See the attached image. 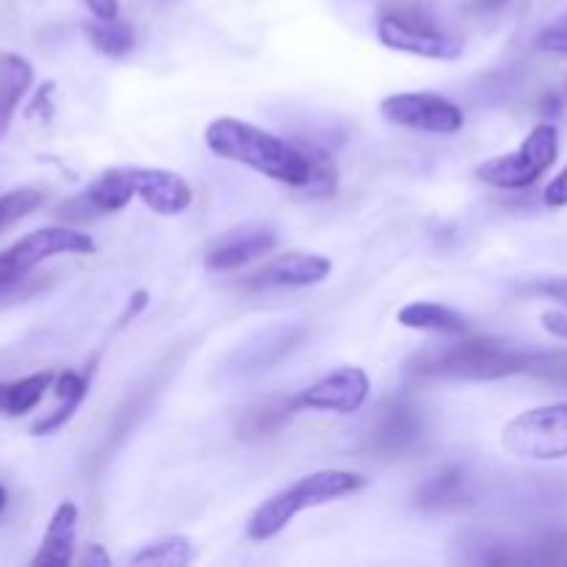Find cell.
Instances as JSON below:
<instances>
[{
	"label": "cell",
	"instance_id": "1",
	"mask_svg": "<svg viewBox=\"0 0 567 567\" xmlns=\"http://www.w3.org/2000/svg\"><path fill=\"white\" fill-rule=\"evenodd\" d=\"M413 377L430 380H476L491 382L504 377H540V380L567 382V352H540L524 349L504 338H460V341L430 347L408 363Z\"/></svg>",
	"mask_w": 567,
	"mask_h": 567
},
{
	"label": "cell",
	"instance_id": "2",
	"mask_svg": "<svg viewBox=\"0 0 567 567\" xmlns=\"http://www.w3.org/2000/svg\"><path fill=\"white\" fill-rule=\"evenodd\" d=\"M205 144L216 158L233 161V164L249 166L269 181L286 183L299 188L313 177V161H310L308 144H293L252 122L236 120V116H219L205 127Z\"/></svg>",
	"mask_w": 567,
	"mask_h": 567
},
{
	"label": "cell",
	"instance_id": "3",
	"mask_svg": "<svg viewBox=\"0 0 567 567\" xmlns=\"http://www.w3.org/2000/svg\"><path fill=\"white\" fill-rule=\"evenodd\" d=\"M369 485L363 474H354V471H341V468H324L313 471V474L302 476L293 485L282 487L280 493L266 498L247 520V535L249 540H271V537L280 535L299 513L313 507H324V504L338 502V498H347L360 493Z\"/></svg>",
	"mask_w": 567,
	"mask_h": 567
},
{
	"label": "cell",
	"instance_id": "4",
	"mask_svg": "<svg viewBox=\"0 0 567 567\" xmlns=\"http://www.w3.org/2000/svg\"><path fill=\"white\" fill-rule=\"evenodd\" d=\"M559 155V131L548 122L532 127L529 136L520 142V147L515 153L496 155V158L485 161L476 169V177L485 181L487 186L502 188V192H520V188H529L546 175V169H551L557 164Z\"/></svg>",
	"mask_w": 567,
	"mask_h": 567
},
{
	"label": "cell",
	"instance_id": "5",
	"mask_svg": "<svg viewBox=\"0 0 567 567\" xmlns=\"http://www.w3.org/2000/svg\"><path fill=\"white\" fill-rule=\"evenodd\" d=\"M94 249L97 247L86 233L59 225L39 227V230L28 233L0 252V291L14 288L37 266L55 258V255H92Z\"/></svg>",
	"mask_w": 567,
	"mask_h": 567
},
{
	"label": "cell",
	"instance_id": "6",
	"mask_svg": "<svg viewBox=\"0 0 567 567\" xmlns=\"http://www.w3.org/2000/svg\"><path fill=\"white\" fill-rule=\"evenodd\" d=\"M504 449L520 460L554 463L567 457V402L543 404L515 415L502 435Z\"/></svg>",
	"mask_w": 567,
	"mask_h": 567
},
{
	"label": "cell",
	"instance_id": "7",
	"mask_svg": "<svg viewBox=\"0 0 567 567\" xmlns=\"http://www.w3.org/2000/svg\"><path fill=\"white\" fill-rule=\"evenodd\" d=\"M380 114L396 127L437 133V136H452V133L463 131L465 125L463 109L452 97L437 92L388 94L380 103Z\"/></svg>",
	"mask_w": 567,
	"mask_h": 567
},
{
	"label": "cell",
	"instance_id": "8",
	"mask_svg": "<svg viewBox=\"0 0 567 567\" xmlns=\"http://www.w3.org/2000/svg\"><path fill=\"white\" fill-rule=\"evenodd\" d=\"M424 437V415L410 399L393 396L385 399L374 410L365 430V449L382 460L402 457L413 452Z\"/></svg>",
	"mask_w": 567,
	"mask_h": 567
},
{
	"label": "cell",
	"instance_id": "9",
	"mask_svg": "<svg viewBox=\"0 0 567 567\" xmlns=\"http://www.w3.org/2000/svg\"><path fill=\"white\" fill-rule=\"evenodd\" d=\"M377 39L388 50L396 53L419 55V59L432 61H454L463 53V42L446 31H437L435 25L424 20H415L408 14H382L377 20Z\"/></svg>",
	"mask_w": 567,
	"mask_h": 567
},
{
	"label": "cell",
	"instance_id": "10",
	"mask_svg": "<svg viewBox=\"0 0 567 567\" xmlns=\"http://www.w3.org/2000/svg\"><path fill=\"white\" fill-rule=\"evenodd\" d=\"M371 380L363 369L358 365H347L332 374L321 377L313 385L305 388L297 393V408L299 410H319V413H338V415H352L369 402Z\"/></svg>",
	"mask_w": 567,
	"mask_h": 567
},
{
	"label": "cell",
	"instance_id": "11",
	"mask_svg": "<svg viewBox=\"0 0 567 567\" xmlns=\"http://www.w3.org/2000/svg\"><path fill=\"white\" fill-rule=\"evenodd\" d=\"M305 327L302 324H275L269 330L255 332L249 341H244L236 352L227 360V371L233 377H258L264 371H269L271 365L280 363L282 358L293 352L299 343L305 341Z\"/></svg>",
	"mask_w": 567,
	"mask_h": 567
},
{
	"label": "cell",
	"instance_id": "12",
	"mask_svg": "<svg viewBox=\"0 0 567 567\" xmlns=\"http://www.w3.org/2000/svg\"><path fill=\"white\" fill-rule=\"evenodd\" d=\"M277 230L269 225H244L233 227L225 236L216 238L214 247L205 252V269L208 271H236L252 260L266 258L277 247Z\"/></svg>",
	"mask_w": 567,
	"mask_h": 567
},
{
	"label": "cell",
	"instance_id": "13",
	"mask_svg": "<svg viewBox=\"0 0 567 567\" xmlns=\"http://www.w3.org/2000/svg\"><path fill=\"white\" fill-rule=\"evenodd\" d=\"M332 275V260L316 252H291L269 260L260 271L247 277V288H308Z\"/></svg>",
	"mask_w": 567,
	"mask_h": 567
},
{
	"label": "cell",
	"instance_id": "14",
	"mask_svg": "<svg viewBox=\"0 0 567 567\" xmlns=\"http://www.w3.org/2000/svg\"><path fill=\"white\" fill-rule=\"evenodd\" d=\"M136 197L158 216H177L192 205L194 192L181 175L169 169H133Z\"/></svg>",
	"mask_w": 567,
	"mask_h": 567
},
{
	"label": "cell",
	"instance_id": "15",
	"mask_svg": "<svg viewBox=\"0 0 567 567\" xmlns=\"http://www.w3.org/2000/svg\"><path fill=\"white\" fill-rule=\"evenodd\" d=\"M471 498L474 493H471L468 471L463 465H446L430 480L421 482L413 502L424 513H457V509L468 507Z\"/></svg>",
	"mask_w": 567,
	"mask_h": 567
},
{
	"label": "cell",
	"instance_id": "16",
	"mask_svg": "<svg viewBox=\"0 0 567 567\" xmlns=\"http://www.w3.org/2000/svg\"><path fill=\"white\" fill-rule=\"evenodd\" d=\"M78 540V507L72 502H61L50 515V524L44 529L42 546L37 557L31 559L33 567H66L75 557Z\"/></svg>",
	"mask_w": 567,
	"mask_h": 567
},
{
	"label": "cell",
	"instance_id": "17",
	"mask_svg": "<svg viewBox=\"0 0 567 567\" xmlns=\"http://www.w3.org/2000/svg\"><path fill=\"white\" fill-rule=\"evenodd\" d=\"M399 324L408 330L435 332V336H465L468 332V319L460 310L449 308L441 302H408L399 310Z\"/></svg>",
	"mask_w": 567,
	"mask_h": 567
},
{
	"label": "cell",
	"instance_id": "18",
	"mask_svg": "<svg viewBox=\"0 0 567 567\" xmlns=\"http://www.w3.org/2000/svg\"><path fill=\"white\" fill-rule=\"evenodd\" d=\"M33 83V66L20 53H0V138L9 133L17 105Z\"/></svg>",
	"mask_w": 567,
	"mask_h": 567
},
{
	"label": "cell",
	"instance_id": "19",
	"mask_svg": "<svg viewBox=\"0 0 567 567\" xmlns=\"http://www.w3.org/2000/svg\"><path fill=\"white\" fill-rule=\"evenodd\" d=\"M133 197H136L133 169L114 166V169H105L97 181H92V186L83 194V205L94 214H116V210L127 208Z\"/></svg>",
	"mask_w": 567,
	"mask_h": 567
},
{
	"label": "cell",
	"instance_id": "20",
	"mask_svg": "<svg viewBox=\"0 0 567 567\" xmlns=\"http://www.w3.org/2000/svg\"><path fill=\"white\" fill-rule=\"evenodd\" d=\"M299 413L297 396H269L252 404L238 421V432L244 437H269L277 435L293 415Z\"/></svg>",
	"mask_w": 567,
	"mask_h": 567
},
{
	"label": "cell",
	"instance_id": "21",
	"mask_svg": "<svg viewBox=\"0 0 567 567\" xmlns=\"http://www.w3.org/2000/svg\"><path fill=\"white\" fill-rule=\"evenodd\" d=\"M53 371H37V374L22 377V380L0 382V413L11 415V419L31 413L42 402L44 393L53 388Z\"/></svg>",
	"mask_w": 567,
	"mask_h": 567
},
{
	"label": "cell",
	"instance_id": "22",
	"mask_svg": "<svg viewBox=\"0 0 567 567\" xmlns=\"http://www.w3.org/2000/svg\"><path fill=\"white\" fill-rule=\"evenodd\" d=\"M197 557L192 540L181 535L164 537V540H155L150 546H142L133 554L127 563L131 565H153V567H183Z\"/></svg>",
	"mask_w": 567,
	"mask_h": 567
},
{
	"label": "cell",
	"instance_id": "23",
	"mask_svg": "<svg viewBox=\"0 0 567 567\" xmlns=\"http://www.w3.org/2000/svg\"><path fill=\"white\" fill-rule=\"evenodd\" d=\"M86 39L92 42V48L97 53L109 55V59H122L133 50L136 44V33L127 22L122 20H97L92 25H86Z\"/></svg>",
	"mask_w": 567,
	"mask_h": 567
},
{
	"label": "cell",
	"instance_id": "24",
	"mask_svg": "<svg viewBox=\"0 0 567 567\" xmlns=\"http://www.w3.org/2000/svg\"><path fill=\"white\" fill-rule=\"evenodd\" d=\"M42 203H44V194L31 186L14 188V192L3 194V197H0V230L11 227L14 221L25 219V216L33 214Z\"/></svg>",
	"mask_w": 567,
	"mask_h": 567
},
{
	"label": "cell",
	"instance_id": "25",
	"mask_svg": "<svg viewBox=\"0 0 567 567\" xmlns=\"http://www.w3.org/2000/svg\"><path fill=\"white\" fill-rule=\"evenodd\" d=\"M308 153L310 161H313V177H310V183L302 192L308 194V197H332L338 188L336 161H332L324 150L313 147V144H308Z\"/></svg>",
	"mask_w": 567,
	"mask_h": 567
},
{
	"label": "cell",
	"instance_id": "26",
	"mask_svg": "<svg viewBox=\"0 0 567 567\" xmlns=\"http://www.w3.org/2000/svg\"><path fill=\"white\" fill-rule=\"evenodd\" d=\"M53 393L59 402L83 404V399H86L89 393V377L78 374V371H64V374L55 377Z\"/></svg>",
	"mask_w": 567,
	"mask_h": 567
},
{
	"label": "cell",
	"instance_id": "27",
	"mask_svg": "<svg viewBox=\"0 0 567 567\" xmlns=\"http://www.w3.org/2000/svg\"><path fill=\"white\" fill-rule=\"evenodd\" d=\"M535 48L540 53H551V55H565L567 59V14L554 20L551 25L543 28L535 39Z\"/></svg>",
	"mask_w": 567,
	"mask_h": 567
},
{
	"label": "cell",
	"instance_id": "28",
	"mask_svg": "<svg viewBox=\"0 0 567 567\" xmlns=\"http://www.w3.org/2000/svg\"><path fill=\"white\" fill-rule=\"evenodd\" d=\"M524 291L535 293V297L554 299V302L567 308V277H535V280L524 282Z\"/></svg>",
	"mask_w": 567,
	"mask_h": 567
},
{
	"label": "cell",
	"instance_id": "29",
	"mask_svg": "<svg viewBox=\"0 0 567 567\" xmlns=\"http://www.w3.org/2000/svg\"><path fill=\"white\" fill-rule=\"evenodd\" d=\"M543 199H546L548 208H567V164H565V169L559 172L551 183H548Z\"/></svg>",
	"mask_w": 567,
	"mask_h": 567
},
{
	"label": "cell",
	"instance_id": "30",
	"mask_svg": "<svg viewBox=\"0 0 567 567\" xmlns=\"http://www.w3.org/2000/svg\"><path fill=\"white\" fill-rule=\"evenodd\" d=\"M540 321H543V327H546V332H551V336L559 338V341H567V313L565 310H546Z\"/></svg>",
	"mask_w": 567,
	"mask_h": 567
},
{
	"label": "cell",
	"instance_id": "31",
	"mask_svg": "<svg viewBox=\"0 0 567 567\" xmlns=\"http://www.w3.org/2000/svg\"><path fill=\"white\" fill-rule=\"evenodd\" d=\"M83 3H86V9L97 20H114V17H120V0H83Z\"/></svg>",
	"mask_w": 567,
	"mask_h": 567
},
{
	"label": "cell",
	"instance_id": "32",
	"mask_svg": "<svg viewBox=\"0 0 567 567\" xmlns=\"http://www.w3.org/2000/svg\"><path fill=\"white\" fill-rule=\"evenodd\" d=\"M147 291H136L133 293L131 299H127V308H125V313L120 316V327H125L127 324V319H136L138 313H142L144 308H147Z\"/></svg>",
	"mask_w": 567,
	"mask_h": 567
},
{
	"label": "cell",
	"instance_id": "33",
	"mask_svg": "<svg viewBox=\"0 0 567 567\" xmlns=\"http://www.w3.org/2000/svg\"><path fill=\"white\" fill-rule=\"evenodd\" d=\"M81 563L86 565V567H109L111 565V557L103 551V546H89V551L83 554Z\"/></svg>",
	"mask_w": 567,
	"mask_h": 567
},
{
	"label": "cell",
	"instance_id": "34",
	"mask_svg": "<svg viewBox=\"0 0 567 567\" xmlns=\"http://www.w3.org/2000/svg\"><path fill=\"white\" fill-rule=\"evenodd\" d=\"M509 0H471V9L474 11H498L502 6H507Z\"/></svg>",
	"mask_w": 567,
	"mask_h": 567
},
{
	"label": "cell",
	"instance_id": "35",
	"mask_svg": "<svg viewBox=\"0 0 567 567\" xmlns=\"http://www.w3.org/2000/svg\"><path fill=\"white\" fill-rule=\"evenodd\" d=\"M3 507H6V491L3 485H0V513H3Z\"/></svg>",
	"mask_w": 567,
	"mask_h": 567
}]
</instances>
